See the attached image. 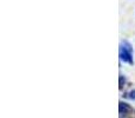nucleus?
<instances>
[{
    "label": "nucleus",
    "mask_w": 135,
    "mask_h": 118,
    "mask_svg": "<svg viewBox=\"0 0 135 118\" xmlns=\"http://www.w3.org/2000/svg\"><path fill=\"white\" fill-rule=\"evenodd\" d=\"M129 110H131V106H129L127 103L120 102V105H119V111H120V114H127Z\"/></svg>",
    "instance_id": "obj_2"
},
{
    "label": "nucleus",
    "mask_w": 135,
    "mask_h": 118,
    "mask_svg": "<svg viewBox=\"0 0 135 118\" xmlns=\"http://www.w3.org/2000/svg\"><path fill=\"white\" fill-rule=\"evenodd\" d=\"M128 98L132 100H135V90H132L128 92Z\"/></svg>",
    "instance_id": "obj_3"
},
{
    "label": "nucleus",
    "mask_w": 135,
    "mask_h": 118,
    "mask_svg": "<svg viewBox=\"0 0 135 118\" xmlns=\"http://www.w3.org/2000/svg\"><path fill=\"white\" fill-rule=\"evenodd\" d=\"M123 84H124V77L122 74H120V89H122Z\"/></svg>",
    "instance_id": "obj_4"
},
{
    "label": "nucleus",
    "mask_w": 135,
    "mask_h": 118,
    "mask_svg": "<svg viewBox=\"0 0 135 118\" xmlns=\"http://www.w3.org/2000/svg\"><path fill=\"white\" fill-rule=\"evenodd\" d=\"M120 59L124 63L133 65V49H132L131 44L128 42H122L120 45Z\"/></svg>",
    "instance_id": "obj_1"
}]
</instances>
